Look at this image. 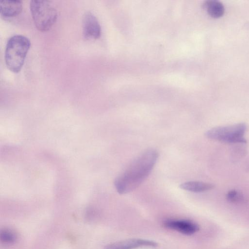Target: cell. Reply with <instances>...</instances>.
<instances>
[{
	"instance_id": "6",
	"label": "cell",
	"mask_w": 249,
	"mask_h": 249,
	"mask_svg": "<svg viewBox=\"0 0 249 249\" xmlns=\"http://www.w3.org/2000/svg\"><path fill=\"white\" fill-rule=\"evenodd\" d=\"M163 226L167 229L186 235L194 234L199 230L197 224L186 219H168L163 222Z\"/></svg>"
},
{
	"instance_id": "9",
	"label": "cell",
	"mask_w": 249,
	"mask_h": 249,
	"mask_svg": "<svg viewBox=\"0 0 249 249\" xmlns=\"http://www.w3.org/2000/svg\"><path fill=\"white\" fill-rule=\"evenodd\" d=\"M179 187L188 191L200 193L213 189L214 186L213 184L197 181H190L182 183Z\"/></svg>"
},
{
	"instance_id": "8",
	"label": "cell",
	"mask_w": 249,
	"mask_h": 249,
	"mask_svg": "<svg viewBox=\"0 0 249 249\" xmlns=\"http://www.w3.org/2000/svg\"><path fill=\"white\" fill-rule=\"evenodd\" d=\"M22 3L19 0H4L0 1V11L6 18L15 17L22 11Z\"/></svg>"
},
{
	"instance_id": "11",
	"label": "cell",
	"mask_w": 249,
	"mask_h": 249,
	"mask_svg": "<svg viewBox=\"0 0 249 249\" xmlns=\"http://www.w3.org/2000/svg\"><path fill=\"white\" fill-rule=\"evenodd\" d=\"M226 198L229 202L234 204H243L246 202L244 196L235 190L229 191L226 195Z\"/></svg>"
},
{
	"instance_id": "10",
	"label": "cell",
	"mask_w": 249,
	"mask_h": 249,
	"mask_svg": "<svg viewBox=\"0 0 249 249\" xmlns=\"http://www.w3.org/2000/svg\"><path fill=\"white\" fill-rule=\"evenodd\" d=\"M204 7L208 15L214 18H218L223 16L225 13V7L219 1L210 0L206 1Z\"/></svg>"
},
{
	"instance_id": "4",
	"label": "cell",
	"mask_w": 249,
	"mask_h": 249,
	"mask_svg": "<svg viewBox=\"0 0 249 249\" xmlns=\"http://www.w3.org/2000/svg\"><path fill=\"white\" fill-rule=\"evenodd\" d=\"M247 125L239 123L228 126L213 127L205 133L206 136L211 140L230 143H245L244 137Z\"/></svg>"
},
{
	"instance_id": "2",
	"label": "cell",
	"mask_w": 249,
	"mask_h": 249,
	"mask_svg": "<svg viewBox=\"0 0 249 249\" xmlns=\"http://www.w3.org/2000/svg\"><path fill=\"white\" fill-rule=\"evenodd\" d=\"M30 40L21 35H16L7 41L5 51V61L12 71L18 72L23 66L30 47Z\"/></svg>"
},
{
	"instance_id": "1",
	"label": "cell",
	"mask_w": 249,
	"mask_h": 249,
	"mask_svg": "<svg viewBox=\"0 0 249 249\" xmlns=\"http://www.w3.org/2000/svg\"><path fill=\"white\" fill-rule=\"evenodd\" d=\"M159 153L154 149L145 150L130 164L114 181V186L120 194L131 192L148 178L158 159Z\"/></svg>"
},
{
	"instance_id": "7",
	"label": "cell",
	"mask_w": 249,
	"mask_h": 249,
	"mask_svg": "<svg viewBox=\"0 0 249 249\" xmlns=\"http://www.w3.org/2000/svg\"><path fill=\"white\" fill-rule=\"evenodd\" d=\"M158 244L151 240L131 238L107 245L104 249H136L142 247L156 248Z\"/></svg>"
},
{
	"instance_id": "5",
	"label": "cell",
	"mask_w": 249,
	"mask_h": 249,
	"mask_svg": "<svg viewBox=\"0 0 249 249\" xmlns=\"http://www.w3.org/2000/svg\"><path fill=\"white\" fill-rule=\"evenodd\" d=\"M83 36L86 39L99 38L101 35V26L96 17L90 12L85 13L83 18Z\"/></svg>"
},
{
	"instance_id": "3",
	"label": "cell",
	"mask_w": 249,
	"mask_h": 249,
	"mask_svg": "<svg viewBox=\"0 0 249 249\" xmlns=\"http://www.w3.org/2000/svg\"><path fill=\"white\" fill-rule=\"evenodd\" d=\"M32 18L36 28L39 31L49 30L55 22L57 11L51 1L33 0L30 3Z\"/></svg>"
},
{
	"instance_id": "12",
	"label": "cell",
	"mask_w": 249,
	"mask_h": 249,
	"mask_svg": "<svg viewBox=\"0 0 249 249\" xmlns=\"http://www.w3.org/2000/svg\"><path fill=\"white\" fill-rule=\"evenodd\" d=\"M0 238L2 242L6 244H12L17 240L16 233L11 230L4 229L1 231Z\"/></svg>"
}]
</instances>
